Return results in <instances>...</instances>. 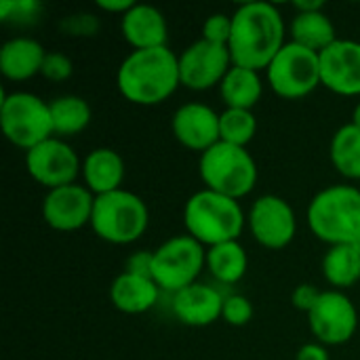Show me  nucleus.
Segmentation results:
<instances>
[{
  "label": "nucleus",
  "mask_w": 360,
  "mask_h": 360,
  "mask_svg": "<svg viewBox=\"0 0 360 360\" xmlns=\"http://www.w3.org/2000/svg\"><path fill=\"white\" fill-rule=\"evenodd\" d=\"M338 38L335 25L325 11H308L295 13L291 21V42H297L314 53H323Z\"/></svg>",
  "instance_id": "nucleus-23"
},
{
  "label": "nucleus",
  "mask_w": 360,
  "mask_h": 360,
  "mask_svg": "<svg viewBox=\"0 0 360 360\" xmlns=\"http://www.w3.org/2000/svg\"><path fill=\"white\" fill-rule=\"evenodd\" d=\"M171 310L181 325L209 327L221 319L224 295L215 287L194 283L171 297Z\"/></svg>",
  "instance_id": "nucleus-17"
},
{
  "label": "nucleus",
  "mask_w": 360,
  "mask_h": 360,
  "mask_svg": "<svg viewBox=\"0 0 360 360\" xmlns=\"http://www.w3.org/2000/svg\"><path fill=\"white\" fill-rule=\"evenodd\" d=\"M25 171L36 184L55 190L76 184V177L82 173V162L68 141L51 137L25 152Z\"/></svg>",
  "instance_id": "nucleus-10"
},
{
  "label": "nucleus",
  "mask_w": 360,
  "mask_h": 360,
  "mask_svg": "<svg viewBox=\"0 0 360 360\" xmlns=\"http://www.w3.org/2000/svg\"><path fill=\"white\" fill-rule=\"evenodd\" d=\"M95 194L84 186L70 184L63 188L49 190L42 200V219L57 232H76L91 226Z\"/></svg>",
  "instance_id": "nucleus-14"
},
{
  "label": "nucleus",
  "mask_w": 360,
  "mask_h": 360,
  "mask_svg": "<svg viewBox=\"0 0 360 360\" xmlns=\"http://www.w3.org/2000/svg\"><path fill=\"white\" fill-rule=\"evenodd\" d=\"M306 219L310 232L329 247L360 245V190L348 184L321 190L310 200Z\"/></svg>",
  "instance_id": "nucleus-3"
},
{
  "label": "nucleus",
  "mask_w": 360,
  "mask_h": 360,
  "mask_svg": "<svg viewBox=\"0 0 360 360\" xmlns=\"http://www.w3.org/2000/svg\"><path fill=\"white\" fill-rule=\"evenodd\" d=\"M354 127H359L360 129V103H356L354 105V110H352V120H350Z\"/></svg>",
  "instance_id": "nucleus-39"
},
{
  "label": "nucleus",
  "mask_w": 360,
  "mask_h": 360,
  "mask_svg": "<svg viewBox=\"0 0 360 360\" xmlns=\"http://www.w3.org/2000/svg\"><path fill=\"white\" fill-rule=\"evenodd\" d=\"M207 270L221 285H236L249 270V255L238 240L207 249Z\"/></svg>",
  "instance_id": "nucleus-24"
},
{
  "label": "nucleus",
  "mask_w": 360,
  "mask_h": 360,
  "mask_svg": "<svg viewBox=\"0 0 360 360\" xmlns=\"http://www.w3.org/2000/svg\"><path fill=\"white\" fill-rule=\"evenodd\" d=\"M266 72L278 97L304 99L321 86V55L289 40Z\"/></svg>",
  "instance_id": "nucleus-9"
},
{
  "label": "nucleus",
  "mask_w": 360,
  "mask_h": 360,
  "mask_svg": "<svg viewBox=\"0 0 360 360\" xmlns=\"http://www.w3.org/2000/svg\"><path fill=\"white\" fill-rule=\"evenodd\" d=\"M116 84L127 101L135 105H158L181 86L179 55L169 46L131 51L118 68Z\"/></svg>",
  "instance_id": "nucleus-2"
},
{
  "label": "nucleus",
  "mask_w": 360,
  "mask_h": 360,
  "mask_svg": "<svg viewBox=\"0 0 360 360\" xmlns=\"http://www.w3.org/2000/svg\"><path fill=\"white\" fill-rule=\"evenodd\" d=\"M285 44V19L274 4L247 2L232 13L228 49L234 65L255 72L268 70Z\"/></svg>",
  "instance_id": "nucleus-1"
},
{
  "label": "nucleus",
  "mask_w": 360,
  "mask_h": 360,
  "mask_svg": "<svg viewBox=\"0 0 360 360\" xmlns=\"http://www.w3.org/2000/svg\"><path fill=\"white\" fill-rule=\"evenodd\" d=\"M202 268H207V249L190 234L173 236L152 251V278L171 295L194 285Z\"/></svg>",
  "instance_id": "nucleus-8"
},
{
  "label": "nucleus",
  "mask_w": 360,
  "mask_h": 360,
  "mask_svg": "<svg viewBox=\"0 0 360 360\" xmlns=\"http://www.w3.org/2000/svg\"><path fill=\"white\" fill-rule=\"evenodd\" d=\"M160 297V287L150 276H139L122 272L112 281L110 302L122 314H143L156 306Z\"/></svg>",
  "instance_id": "nucleus-20"
},
{
  "label": "nucleus",
  "mask_w": 360,
  "mask_h": 360,
  "mask_svg": "<svg viewBox=\"0 0 360 360\" xmlns=\"http://www.w3.org/2000/svg\"><path fill=\"white\" fill-rule=\"evenodd\" d=\"M198 173L207 190L240 200L257 184V165L247 148L226 141L215 143L198 160Z\"/></svg>",
  "instance_id": "nucleus-5"
},
{
  "label": "nucleus",
  "mask_w": 360,
  "mask_h": 360,
  "mask_svg": "<svg viewBox=\"0 0 360 360\" xmlns=\"http://www.w3.org/2000/svg\"><path fill=\"white\" fill-rule=\"evenodd\" d=\"M329 158L346 179H360V129L352 122L340 127L329 143Z\"/></svg>",
  "instance_id": "nucleus-27"
},
{
  "label": "nucleus",
  "mask_w": 360,
  "mask_h": 360,
  "mask_svg": "<svg viewBox=\"0 0 360 360\" xmlns=\"http://www.w3.org/2000/svg\"><path fill=\"white\" fill-rule=\"evenodd\" d=\"M321 293H323V291H321V289H316L312 283H302V285H297V287H295V291H293V295H291L293 308H295V310H300V312L310 314V312H312V308L316 306V302H319Z\"/></svg>",
  "instance_id": "nucleus-34"
},
{
  "label": "nucleus",
  "mask_w": 360,
  "mask_h": 360,
  "mask_svg": "<svg viewBox=\"0 0 360 360\" xmlns=\"http://www.w3.org/2000/svg\"><path fill=\"white\" fill-rule=\"evenodd\" d=\"M232 36V15L226 13H213L202 23V40H209L213 44H226Z\"/></svg>",
  "instance_id": "nucleus-31"
},
{
  "label": "nucleus",
  "mask_w": 360,
  "mask_h": 360,
  "mask_svg": "<svg viewBox=\"0 0 360 360\" xmlns=\"http://www.w3.org/2000/svg\"><path fill=\"white\" fill-rule=\"evenodd\" d=\"M293 6L297 13H308V11H323L325 4L321 0H316V2H295Z\"/></svg>",
  "instance_id": "nucleus-38"
},
{
  "label": "nucleus",
  "mask_w": 360,
  "mask_h": 360,
  "mask_svg": "<svg viewBox=\"0 0 360 360\" xmlns=\"http://www.w3.org/2000/svg\"><path fill=\"white\" fill-rule=\"evenodd\" d=\"M323 274L338 291L356 285L360 281V245L329 247L323 257Z\"/></svg>",
  "instance_id": "nucleus-26"
},
{
  "label": "nucleus",
  "mask_w": 360,
  "mask_h": 360,
  "mask_svg": "<svg viewBox=\"0 0 360 360\" xmlns=\"http://www.w3.org/2000/svg\"><path fill=\"white\" fill-rule=\"evenodd\" d=\"M84 188L95 196L120 190L124 179V160L112 148H97L82 160Z\"/></svg>",
  "instance_id": "nucleus-21"
},
{
  "label": "nucleus",
  "mask_w": 360,
  "mask_h": 360,
  "mask_svg": "<svg viewBox=\"0 0 360 360\" xmlns=\"http://www.w3.org/2000/svg\"><path fill=\"white\" fill-rule=\"evenodd\" d=\"M150 226V211L141 196L129 190H116L95 196L91 228L110 245H131L139 240Z\"/></svg>",
  "instance_id": "nucleus-6"
},
{
  "label": "nucleus",
  "mask_w": 360,
  "mask_h": 360,
  "mask_svg": "<svg viewBox=\"0 0 360 360\" xmlns=\"http://www.w3.org/2000/svg\"><path fill=\"white\" fill-rule=\"evenodd\" d=\"M135 2L131 0H97V8L103 11V13H112V15H124L127 11L133 8Z\"/></svg>",
  "instance_id": "nucleus-37"
},
{
  "label": "nucleus",
  "mask_w": 360,
  "mask_h": 360,
  "mask_svg": "<svg viewBox=\"0 0 360 360\" xmlns=\"http://www.w3.org/2000/svg\"><path fill=\"white\" fill-rule=\"evenodd\" d=\"M72 72H74L72 59L68 55H63V53L53 51V53H46L40 76H44L51 82H63V80H68L72 76Z\"/></svg>",
  "instance_id": "nucleus-33"
},
{
  "label": "nucleus",
  "mask_w": 360,
  "mask_h": 360,
  "mask_svg": "<svg viewBox=\"0 0 360 360\" xmlns=\"http://www.w3.org/2000/svg\"><path fill=\"white\" fill-rule=\"evenodd\" d=\"M51 118H53V133L55 137H74L82 133L91 122V105L84 97L78 95H61L49 101Z\"/></svg>",
  "instance_id": "nucleus-25"
},
{
  "label": "nucleus",
  "mask_w": 360,
  "mask_h": 360,
  "mask_svg": "<svg viewBox=\"0 0 360 360\" xmlns=\"http://www.w3.org/2000/svg\"><path fill=\"white\" fill-rule=\"evenodd\" d=\"M247 224L253 238L272 251L289 247L297 234V217L293 207L276 194L259 196L251 205Z\"/></svg>",
  "instance_id": "nucleus-12"
},
{
  "label": "nucleus",
  "mask_w": 360,
  "mask_h": 360,
  "mask_svg": "<svg viewBox=\"0 0 360 360\" xmlns=\"http://www.w3.org/2000/svg\"><path fill=\"white\" fill-rule=\"evenodd\" d=\"M127 272L152 278V251H137L127 259Z\"/></svg>",
  "instance_id": "nucleus-35"
},
{
  "label": "nucleus",
  "mask_w": 360,
  "mask_h": 360,
  "mask_svg": "<svg viewBox=\"0 0 360 360\" xmlns=\"http://www.w3.org/2000/svg\"><path fill=\"white\" fill-rule=\"evenodd\" d=\"M42 4L38 0H2L0 2V21L11 25H32L42 15Z\"/></svg>",
  "instance_id": "nucleus-29"
},
{
  "label": "nucleus",
  "mask_w": 360,
  "mask_h": 360,
  "mask_svg": "<svg viewBox=\"0 0 360 360\" xmlns=\"http://www.w3.org/2000/svg\"><path fill=\"white\" fill-rule=\"evenodd\" d=\"M232 65V55L226 44H213L200 38L179 55L181 86L190 91H209L221 84Z\"/></svg>",
  "instance_id": "nucleus-13"
},
{
  "label": "nucleus",
  "mask_w": 360,
  "mask_h": 360,
  "mask_svg": "<svg viewBox=\"0 0 360 360\" xmlns=\"http://www.w3.org/2000/svg\"><path fill=\"white\" fill-rule=\"evenodd\" d=\"M295 360H329V352L327 346L314 342V344H306L297 350Z\"/></svg>",
  "instance_id": "nucleus-36"
},
{
  "label": "nucleus",
  "mask_w": 360,
  "mask_h": 360,
  "mask_svg": "<svg viewBox=\"0 0 360 360\" xmlns=\"http://www.w3.org/2000/svg\"><path fill=\"white\" fill-rule=\"evenodd\" d=\"M219 95H221L226 108L253 110L264 95V84H262L259 72L240 68V65H232L219 84Z\"/></svg>",
  "instance_id": "nucleus-22"
},
{
  "label": "nucleus",
  "mask_w": 360,
  "mask_h": 360,
  "mask_svg": "<svg viewBox=\"0 0 360 360\" xmlns=\"http://www.w3.org/2000/svg\"><path fill=\"white\" fill-rule=\"evenodd\" d=\"M312 335L323 346L348 344L359 329V312L352 300L338 289L323 291L316 306L308 314Z\"/></svg>",
  "instance_id": "nucleus-11"
},
{
  "label": "nucleus",
  "mask_w": 360,
  "mask_h": 360,
  "mask_svg": "<svg viewBox=\"0 0 360 360\" xmlns=\"http://www.w3.org/2000/svg\"><path fill=\"white\" fill-rule=\"evenodd\" d=\"M321 84L335 95H360V42L335 40L321 53Z\"/></svg>",
  "instance_id": "nucleus-15"
},
{
  "label": "nucleus",
  "mask_w": 360,
  "mask_h": 360,
  "mask_svg": "<svg viewBox=\"0 0 360 360\" xmlns=\"http://www.w3.org/2000/svg\"><path fill=\"white\" fill-rule=\"evenodd\" d=\"M46 51L30 36H15L0 46V74L6 80L23 82L42 72Z\"/></svg>",
  "instance_id": "nucleus-19"
},
{
  "label": "nucleus",
  "mask_w": 360,
  "mask_h": 360,
  "mask_svg": "<svg viewBox=\"0 0 360 360\" xmlns=\"http://www.w3.org/2000/svg\"><path fill=\"white\" fill-rule=\"evenodd\" d=\"M253 319V304L249 297L240 293H232L224 297V310H221V321L228 323L230 327H245Z\"/></svg>",
  "instance_id": "nucleus-30"
},
{
  "label": "nucleus",
  "mask_w": 360,
  "mask_h": 360,
  "mask_svg": "<svg viewBox=\"0 0 360 360\" xmlns=\"http://www.w3.org/2000/svg\"><path fill=\"white\" fill-rule=\"evenodd\" d=\"M61 30L65 36H78V38H89L95 36L99 30V19L93 13H74L61 21Z\"/></svg>",
  "instance_id": "nucleus-32"
},
{
  "label": "nucleus",
  "mask_w": 360,
  "mask_h": 360,
  "mask_svg": "<svg viewBox=\"0 0 360 360\" xmlns=\"http://www.w3.org/2000/svg\"><path fill=\"white\" fill-rule=\"evenodd\" d=\"M257 133V118L253 110H232L226 108L219 114V137L226 143L247 148Z\"/></svg>",
  "instance_id": "nucleus-28"
},
{
  "label": "nucleus",
  "mask_w": 360,
  "mask_h": 360,
  "mask_svg": "<svg viewBox=\"0 0 360 360\" xmlns=\"http://www.w3.org/2000/svg\"><path fill=\"white\" fill-rule=\"evenodd\" d=\"M120 30L124 40L133 46V51L167 46V38H169L167 17L162 15L160 8L152 4L135 2L133 8L120 17Z\"/></svg>",
  "instance_id": "nucleus-18"
},
{
  "label": "nucleus",
  "mask_w": 360,
  "mask_h": 360,
  "mask_svg": "<svg viewBox=\"0 0 360 360\" xmlns=\"http://www.w3.org/2000/svg\"><path fill=\"white\" fill-rule=\"evenodd\" d=\"M186 232L205 249L238 240L245 230L247 217L238 200L221 196L213 190H198L184 207Z\"/></svg>",
  "instance_id": "nucleus-4"
},
{
  "label": "nucleus",
  "mask_w": 360,
  "mask_h": 360,
  "mask_svg": "<svg viewBox=\"0 0 360 360\" xmlns=\"http://www.w3.org/2000/svg\"><path fill=\"white\" fill-rule=\"evenodd\" d=\"M171 129L175 139L194 152L205 154L209 148L221 141L219 114L205 103H184L175 110Z\"/></svg>",
  "instance_id": "nucleus-16"
},
{
  "label": "nucleus",
  "mask_w": 360,
  "mask_h": 360,
  "mask_svg": "<svg viewBox=\"0 0 360 360\" xmlns=\"http://www.w3.org/2000/svg\"><path fill=\"white\" fill-rule=\"evenodd\" d=\"M0 127L4 137L15 148H21L25 152L55 137L49 101L25 91L2 93Z\"/></svg>",
  "instance_id": "nucleus-7"
}]
</instances>
